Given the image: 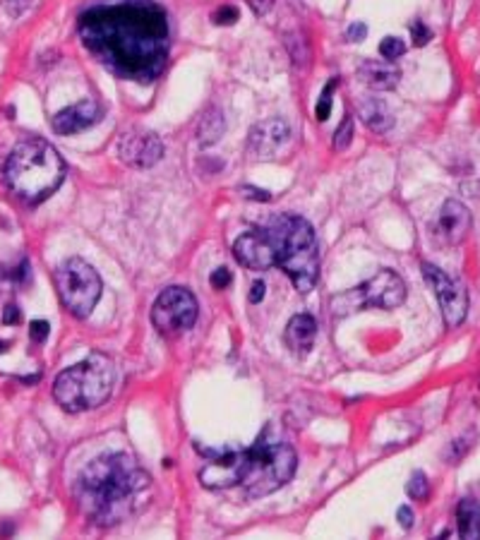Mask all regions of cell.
<instances>
[{
  "instance_id": "1",
  "label": "cell",
  "mask_w": 480,
  "mask_h": 540,
  "mask_svg": "<svg viewBox=\"0 0 480 540\" xmlns=\"http://www.w3.org/2000/svg\"><path fill=\"white\" fill-rule=\"evenodd\" d=\"M82 46L113 75L139 84L154 82L168 60V17L151 0L92 8L80 17Z\"/></svg>"
},
{
  "instance_id": "2",
  "label": "cell",
  "mask_w": 480,
  "mask_h": 540,
  "mask_svg": "<svg viewBox=\"0 0 480 540\" xmlns=\"http://www.w3.org/2000/svg\"><path fill=\"white\" fill-rule=\"evenodd\" d=\"M207 461L200 471V483L207 490H233L240 487L245 497H264L284 487L296 473L298 457L293 447L276 432V425H267L257 442L247 449L214 454L207 452Z\"/></svg>"
},
{
  "instance_id": "3",
  "label": "cell",
  "mask_w": 480,
  "mask_h": 540,
  "mask_svg": "<svg viewBox=\"0 0 480 540\" xmlns=\"http://www.w3.org/2000/svg\"><path fill=\"white\" fill-rule=\"evenodd\" d=\"M151 476L125 452L94 459L77 478L75 497L92 524L109 528L132 516L146 502Z\"/></svg>"
},
{
  "instance_id": "4",
  "label": "cell",
  "mask_w": 480,
  "mask_h": 540,
  "mask_svg": "<svg viewBox=\"0 0 480 540\" xmlns=\"http://www.w3.org/2000/svg\"><path fill=\"white\" fill-rule=\"evenodd\" d=\"M65 161L46 139L32 137L20 142L5 164V183L20 200L39 205L60 188Z\"/></svg>"
},
{
  "instance_id": "5",
  "label": "cell",
  "mask_w": 480,
  "mask_h": 540,
  "mask_svg": "<svg viewBox=\"0 0 480 540\" xmlns=\"http://www.w3.org/2000/svg\"><path fill=\"white\" fill-rule=\"evenodd\" d=\"M276 264L301 293H310L320 279V245L313 226L296 214L274 216L267 226Z\"/></svg>"
},
{
  "instance_id": "6",
  "label": "cell",
  "mask_w": 480,
  "mask_h": 540,
  "mask_svg": "<svg viewBox=\"0 0 480 540\" xmlns=\"http://www.w3.org/2000/svg\"><path fill=\"white\" fill-rule=\"evenodd\" d=\"M116 368L104 353H92L77 365L63 370L53 382V396L67 413L96 408L111 396Z\"/></svg>"
},
{
  "instance_id": "7",
  "label": "cell",
  "mask_w": 480,
  "mask_h": 540,
  "mask_svg": "<svg viewBox=\"0 0 480 540\" xmlns=\"http://www.w3.org/2000/svg\"><path fill=\"white\" fill-rule=\"evenodd\" d=\"M406 300V284L392 269H380L375 277H370L365 284L355 286V289L338 293L331 298V312L334 317H348V314L358 310H370V307H380V310H394V307L404 305Z\"/></svg>"
},
{
  "instance_id": "8",
  "label": "cell",
  "mask_w": 480,
  "mask_h": 540,
  "mask_svg": "<svg viewBox=\"0 0 480 540\" xmlns=\"http://www.w3.org/2000/svg\"><path fill=\"white\" fill-rule=\"evenodd\" d=\"M55 281V291H58V298L63 303V307L75 317H89L94 312L96 303L101 298V277L96 274V269L92 264H87L80 257H72V260H65L55 269L53 274Z\"/></svg>"
},
{
  "instance_id": "9",
  "label": "cell",
  "mask_w": 480,
  "mask_h": 540,
  "mask_svg": "<svg viewBox=\"0 0 480 540\" xmlns=\"http://www.w3.org/2000/svg\"><path fill=\"white\" fill-rule=\"evenodd\" d=\"M195 319L197 300L183 286H171V289L161 291V296L156 298L154 307H151V322H154L156 331L168 339L192 329Z\"/></svg>"
},
{
  "instance_id": "10",
  "label": "cell",
  "mask_w": 480,
  "mask_h": 540,
  "mask_svg": "<svg viewBox=\"0 0 480 540\" xmlns=\"http://www.w3.org/2000/svg\"><path fill=\"white\" fill-rule=\"evenodd\" d=\"M423 277L430 284L432 293L437 296V303L442 307L444 322L449 327H459L468 314V293L466 289L456 279H451L449 274H444L434 264H423Z\"/></svg>"
},
{
  "instance_id": "11",
  "label": "cell",
  "mask_w": 480,
  "mask_h": 540,
  "mask_svg": "<svg viewBox=\"0 0 480 540\" xmlns=\"http://www.w3.org/2000/svg\"><path fill=\"white\" fill-rule=\"evenodd\" d=\"M471 212L464 202L459 200H447L442 205V209L437 212L434 216L432 226H430V233H432V240L442 247H456L466 240L468 230H471Z\"/></svg>"
},
{
  "instance_id": "12",
  "label": "cell",
  "mask_w": 480,
  "mask_h": 540,
  "mask_svg": "<svg viewBox=\"0 0 480 540\" xmlns=\"http://www.w3.org/2000/svg\"><path fill=\"white\" fill-rule=\"evenodd\" d=\"M118 154L132 168H149L163 156V142L149 130H125L118 139Z\"/></svg>"
},
{
  "instance_id": "13",
  "label": "cell",
  "mask_w": 480,
  "mask_h": 540,
  "mask_svg": "<svg viewBox=\"0 0 480 540\" xmlns=\"http://www.w3.org/2000/svg\"><path fill=\"white\" fill-rule=\"evenodd\" d=\"M233 255L242 267L252 269V272H264V269L276 264L274 245L267 228H250L242 235H238V240L233 245Z\"/></svg>"
},
{
  "instance_id": "14",
  "label": "cell",
  "mask_w": 480,
  "mask_h": 540,
  "mask_svg": "<svg viewBox=\"0 0 480 540\" xmlns=\"http://www.w3.org/2000/svg\"><path fill=\"white\" fill-rule=\"evenodd\" d=\"M101 116H104V109H101L96 101H80V104L70 106V109H63L60 113L53 116V120H50V125H53V130L58 134H77L82 130H87V127H92L94 123L101 120Z\"/></svg>"
},
{
  "instance_id": "15",
  "label": "cell",
  "mask_w": 480,
  "mask_h": 540,
  "mask_svg": "<svg viewBox=\"0 0 480 540\" xmlns=\"http://www.w3.org/2000/svg\"><path fill=\"white\" fill-rule=\"evenodd\" d=\"M288 137H291L288 123L281 118H269L250 130V149L259 156H272L288 142Z\"/></svg>"
},
{
  "instance_id": "16",
  "label": "cell",
  "mask_w": 480,
  "mask_h": 540,
  "mask_svg": "<svg viewBox=\"0 0 480 540\" xmlns=\"http://www.w3.org/2000/svg\"><path fill=\"white\" fill-rule=\"evenodd\" d=\"M315 336H317V322L310 314H296L291 317V322L286 324L284 339L291 353L296 356H308L315 346Z\"/></svg>"
},
{
  "instance_id": "17",
  "label": "cell",
  "mask_w": 480,
  "mask_h": 540,
  "mask_svg": "<svg viewBox=\"0 0 480 540\" xmlns=\"http://www.w3.org/2000/svg\"><path fill=\"white\" fill-rule=\"evenodd\" d=\"M358 77L377 92H389L399 84V67L389 60H363L358 65Z\"/></svg>"
},
{
  "instance_id": "18",
  "label": "cell",
  "mask_w": 480,
  "mask_h": 540,
  "mask_svg": "<svg viewBox=\"0 0 480 540\" xmlns=\"http://www.w3.org/2000/svg\"><path fill=\"white\" fill-rule=\"evenodd\" d=\"M360 118H363V123L370 127L372 132L382 134V132H389L394 127L392 111H389V106L377 97L365 99L363 104H360Z\"/></svg>"
},
{
  "instance_id": "19",
  "label": "cell",
  "mask_w": 480,
  "mask_h": 540,
  "mask_svg": "<svg viewBox=\"0 0 480 540\" xmlns=\"http://www.w3.org/2000/svg\"><path fill=\"white\" fill-rule=\"evenodd\" d=\"M456 526H459V536L466 540L480 538V504L476 499L466 497L456 507Z\"/></svg>"
},
{
  "instance_id": "20",
  "label": "cell",
  "mask_w": 480,
  "mask_h": 540,
  "mask_svg": "<svg viewBox=\"0 0 480 540\" xmlns=\"http://www.w3.org/2000/svg\"><path fill=\"white\" fill-rule=\"evenodd\" d=\"M224 116L219 113L217 109H212L209 113L202 118L200 123V144L202 147H207V144H214L219 137L224 134Z\"/></svg>"
},
{
  "instance_id": "21",
  "label": "cell",
  "mask_w": 480,
  "mask_h": 540,
  "mask_svg": "<svg viewBox=\"0 0 480 540\" xmlns=\"http://www.w3.org/2000/svg\"><path fill=\"white\" fill-rule=\"evenodd\" d=\"M406 492H409L411 499H427V494H430V483H427L425 473L416 471V473L411 476L409 485H406Z\"/></svg>"
},
{
  "instance_id": "22",
  "label": "cell",
  "mask_w": 480,
  "mask_h": 540,
  "mask_svg": "<svg viewBox=\"0 0 480 540\" xmlns=\"http://www.w3.org/2000/svg\"><path fill=\"white\" fill-rule=\"evenodd\" d=\"M406 53V43L401 41V39H397V36H387V39H382V43H380V55L384 60H389V63H394L397 58H401V55Z\"/></svg>"
},
{
  "instance_id": "23",
  "label": "cell",
  "mask_w": 480,
  "mask_h": 540,
  "mask_svg": "<svg viewBox=\"0 0 480 540\" xmlns=\"http://www.w3.org/2000/svg\"><path fill=\"white\" fill-rule=\"evenodd\" d=\"M353 142V118L351 116H346L343 118V123L341 125L336 127V132H334V149H348V144Z\"/></svg>"
},
{
  "instance_id": "24",
  "label": "cell",
  "mask_w": 480,
  "mask_h": 540,
  "mask_svg": "<svg viewBox=\"0 0 480 540\" xmlns=\"http://www.w3.org/2000/svg\"><path fill=\"white\" fill-rule=\"evenodd\" d=\"M336 80H331L329 84L324 87V92L320 94V101H317V106H315V118L317 120H322L324 123L327 118H329V113H331V92L336 89Z\"/></svg>"
},
{
  "instance_id": "25",
  "label": "cell",
  "mask_w": 480,
  "mask_h": 540,
  "mask_svg": "<svg viewBox=\"0 0 480 540\" xmlns=\"http://www.w3.org/2000/svg\"><path fill=\"white\" fill-rule=\"evenodd\" d=\"M231 281H233V274H231V269L228 267H219V269H214L212 272V277H209V284L214 286V289H228L231 286Z\"/></svg>"
},
{
  "instance_id": "26",
  "label": "cell",
  "mask_w": 480,
  "mask_h": 540,
  "mask_svg": "<svg viewBox=\"0 0 480 540\" xmlns=\"http://www.w3.org/2000/svg\"><path fill=\"white\" fill-rule=\"evenodd\" d=\"M411 34H413V43H416V46H425V43L432 39V32L427 29V27L423 25L420 20H416L413 25H411Z\"/></svg>"
},
{
  "instance_id": "27",
  "label": "cell",
  "mask_w": 480,
  "mask_h": 540,
  "mask_svg": "<svg viewBox=\"0 0 480 540\" xmlns=\"http://www.w3.org/2000/svg\"><path fill=\"white\" fill-rule=\"evenodd\" d=\"M235 20H238V8H233V5H224V8H219L217 13H214V22H217V25H233Z\"/></svg>"
},
{
  "instance_id": "28",
  "label": "cell",
  "mask_w": 480,
  "mask_h": 540,
  "mask_svg": "<svg viewBox=\"0 0 480 540\" xmlns=\"http://www.w3.org/2000/svg\"><path fill=\"white\" fill-rule=\"evenodd\" d=\"M48 322H43V319H36V322H32L29 327V339L34 341V344H41V341H46L48 336Z\"/></svg>"
},
{
  "instance_id": "29",
  "label": "cell",
  "mask_w": 480,
  "mask_h": 540,
  "mask_svg": "<svg viewBox=\"0 0 480 540\" xmlns=\"http://www.w3.org/2000/svg\"><path fill=\"white\" fill-rule=\"evenodd\" d=\"M368 36V27L363 25V22H355V25H351L348 27V32H346V39L348 41H363V39Z\"/></svg>"
},
{
  "instance_id": "30",
  "label": "cell",
  "mask_w": 480,
  "mask_h": 540,
  "mask_svg": "<svg viewBox=\"0 0 480 540\" xmlns=\"http://www.w3.org/2000/svg\"><path fill=\"white\" fill-rule=\"evenodd\" d=\"M242 197H247V200H257V202H269L272 200V195L267 193V190H257V188H240Z\"/></svg>"
},
{
  "instance_id": "31",
  "label": "cell",
  "mask_w": 480,
  "mask_h": 540,
  "mask_svg": "<svg viewBox=\"0 0 480 540\" xmlns=\"http://www.w3.org/2000/svg\"><path fill=\"white\" fill-rule=\"evenodd\" d=\"M397 516H399V524L409 531L411 526H413V511H411L409 507H399V511H397Z\"/></svg>"
},
{
  "instance_id": "32",
  "label": "cell",
  "mask_w": 480,
  "mask_h": 540,
  "mask_svg": "<svg viewBox=\"0 0 480 540\" xmlns=\"http://www.w3.org/2000/svg\"><path fill=\"white\" fill-rule=\"evenodd\" d=\"M264 293H267L264 281H255V284H252V291H250V303H259L264 298Z\"/></svg>"
},
{
  "instance_id": "33",
  "label": "cell",
  "mask_w": 480,
  "mask_h": 540,
  "mask_svg": "<svg viewBox=\"0 0 480 540\" xmlns=\"http://www.w3.org/2000/svg\"><path fill=\"white\" fill-rule=\"evenodd\" d=\"M245 3L250 5V8L255 10L257 15H262V13H267V10L272 8L274 0H245Z\"/></svg>"
},
{
  "instance_id": "34",
  "label": "cell",
  "mask_w": 480,
  "mask_h": 540,
  "mask_svg": "<svg viewBox=\"0 0 480 540\" xmlns=\"http://www.w3.org/2000/svg\"><path fill=\"white\" fill-rule=\"evenodd\" d=\"M29 3H32V0H5V5H8L10 13H13V15H20L22 10H25Z\"/></svg>"
},
{
  "instance_id": "35",
  "label": "cell",
  "mask_w": 480,
  "mask_h": 540,
  "mask_svg": "<svg viewBox=\"0 0 480 540\" xmlns=\"http://www.w3.org/2000/svg\"><path fill=\"white\" fill-rule=\"evenodd\" d=\"M17 319H20V310H17V307L15 305H10L8 307V312H5V322H17Z\"/></svg>"
}]
</instances>
